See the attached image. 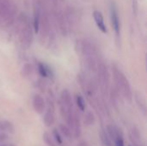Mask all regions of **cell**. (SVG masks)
Returning a JSON list of instances; mask_svg holds the SVG:
<instances>
[{
  "mask_svg": "<svg viewBox=\"0 0 147 146\" xmlns=\"http://www.w3.org/2000/svg\"><path fill=\"white\" fill-rule=\"evenodd\" d=\"M135 101H136V103H137V105H138L140 110L141 111V113H142L145 116H146V98H145V96H143V94L140 93V92H136V93H135Z\"/></svg>",
  "mask_w": 147,
  "mask_h": 146,
  "instance_id": "9c48e42d",
  "label": "cell"
},
{
  "mask_svg": "<svg viewBox=\"0 0 147 146\" xmlns=\"http://www.w3.org/2000/svg\"><path fill=\"white\" fill-rule=\"evenodd\" d=\"M120 129L121 128H119V127H117L115 126H113V125H110V124L107 125V126H106V131L107 132L106 133L109 135V137L111 139L112 141H114L115 139V138H116Z\"/></svg>",
  "mask_w": 147,
  "mask_h": 146,
  "instance_id": "5bb4252c",
  "label": "cell"
},
{
  "mask_svg": "<svg viewBox=\"0 0 147 146\" xmlns=\"http://www.w3.org/2000/svg\"><path fill=\"white\" fill-rule=\"evenodd\" d=\"M16 14V7L8 0H0V17L7 23L13 21Z\"/></svg>",
  "mask_w": 147,
  "mask_h": 146,
  "instance_id": "7a4b0ae2",
  "label": "cell"
},
{
  "mask_svg": "<svg viewBox=\"0 0 147 146\" xmlns=\"http://www.w3.org/2000/svg\"><path fill=\"white\" fill-rule=\"evenodd\" d=\"M59 132L61 134V136H63L65 139H66L68 140H71L73 138V135H72L71 129L69 128L68 126H65V124H59Z\"/></svg>",
  "mask_w": 147,
  "mask_h": 146,
  "instance_id": "4fadbf2b",
  "label": "cell"
},
{
  "mask_svg": "<svg viewBox=\"0 0 147 146\" xmlns=\"http://www.w3.org/2000/svg\"><path fill=\"white\" fill-rule=\"evenodd\" d=\"M99 135H100V139H101V142L102 144V146H114L113 141L109 137V135L107 134L106 131L102 130L100 132V134Z\"/></svg>",
  "mask_w": 147,
  "mask_h": 146,
  "instance_id": "9a60e30c",
  "label": "cell"
},
{
  "mask_svg": "<svg viewBox=\"0 0 147 146\" xmlns=\"http://www.w3.org/2000/svg\"><path fill=\"white\" fill-rule=\"evenodd\" d=\"M130 139L132 144H143V139L140 130L136 126H133L130 133Z\"/></svg>",
  "mask_w": 147,
  "mask_h": 146,
  "instance_id": "7c38bea8",
  "label": "cell"
},
{
  "mask_svg": "<svg viewBox=\"0 0 147 146\" xmlns=\"http://www.w3.org/2000/svg\"><path fill=\"white\" fill-rule=\"evenodd\" d=\"M8 146H16V145H8Z\"/></svg>",
  "mask_w": 147,
  "mask_h": 146,
  "instance_id": "484cf974",
  "label": "cell"
},
{
  "mask_svg": "<svg viewBox=\"0 0 147 146\" xmlns=\"http://www.w3.org/2000/svg\"><path fill=\"white\" fill-rule=\"evenodd\" d=\"M31 70H32V67L29 64H26L24 65V66L22 67V74L25 77H28L31 74Z\"/></svg>",
  "mask_w": 147,
  "mask_h": 146,
  "instance_id": "7402d4cb",
  "label": "cell"
},
{
  "mask_svg": "<svg viewBox=\"0 0 147 146\" xmlns=\"http://www.w3.org/2000/svg\"><path fill=\"white\" fill-rule=\"evenodd\" d=\"M96 123V119L91 111H88L84 116V124L86 126H93Z\"/></svg>",
  "mask_w": 147,
  "mask_h": 146,
  "instance_id": "e0dca14e",
  "label": "cell"
},
{
  "mask_svg": "<svg viewBox=\"0 0 147 146\" xmlns=\"http://www.w3.org/2000/svg\"><path fill=\"white\" fill-rule=\"evenodd\" d=\"M114 142H115V146H125L123 132L121 129H120V131H119L115 139L114 140Z\"/></svg>",
  "mask_w": 147,
  "mask_h": 146,
  "instance_id": "ffe728a7",
  "label": "cell"
},
{
  "mask_svg": "<svg viewBox=\"0 0 147 146\" xmlns=\"http://www.w3.org/2000/svg\"><path fill=\"white\" fill-rule=\"evenodd\" d=\"M78 146H91L88 142H86V141H84V140H81L79 143H78Z\"/></svg>",
  "mask_w": 147,
  "mask_h": 146,
  "instance_id": "d4e9b609",
  "label": "cell"
},
{
  "mask_svg": "<svg viewBox=\"0 0 147 146\" xmlns=\"http://www.w3.org/2000/svg\"><path fill=\"white\" fill-rule=\"evenodd\" d=\"M110 17H111V24L114 28V30L117 36L120 35V28H121V24H120V19H119V15H118V11L115 5V3H111L110 5Z\"/></svg>",
  "mask_w": 147,
  "mask_h": 146,
  "instance_id": "277c9868",
  "label": "cell"
},
{
  "mask_svg": "<svg viewBox=\"0 0 147 146\" xmlns=\"http://www.w3.org/2000/svg\"><path fill=\"white\" fill-rule=\"evenodd\" d=\"M76 103L80 111L84 112L85 110V102H84V99L83 98V96H81L80 95L76 96Z\"/></svg>",
  "mask_w": 147,
  "mask_h": 146,
  "instance_id": "44dd1931",
  "label": "cell"
},
{
  "mask_svg": "<svg viewBox=\"0 0 147 146\" xmlns=\"http://www.w3.org/2000/svg\"><path fill=\"white\" fill-rule=\"evenodd\" d=\"M52 134L53 136V139L55 141V143L59 145H63V139H62V136L61 134L59 133V130L57 128H53V132H52Z\"/></svg>",
  "mask_w": 147,
  "mask_h": 146,
  "instance_id": "d6986e66",
  "label": "cell"
},
{
  "mask_svg": "<svg viewBox=\"0 0 147 146\" xmlns=\"http://www.w3.org/2000/svg\"><path fill=\"white\" fill-rule=\"evenodd\" d=\"M0 131L9 133V134H14L15 133V126L9 120H0Z\"/></svg>",
  "mask_w": 147,
  "mask_h": 146,
  "instance_id": "8fae6325",
  "label": "cell"
},
{
  "mask_svg": "<svg viewBox=\"0 0 147 146\" xmlns=\"http://www.w3.org/2000/svg\"><path fill=\"white\" fill-rule=\"evenodd\" d=\"M71 129L73 130V135L75 138H78L81 135V122L79 119V115L78 113H74V117H73V123H72V127Z\"/></svg>",
  "mask_w": 147,
  "mask_h": 146,
  "instance_id": "30bf717a",
  "label": "cell"
},
{
  "mask_svg": "<svg viewBox=\"0 0 147 146\" xmlns=\"http://www.w3.org/2000/svg\"><path fill=\"white\" fill-rule=\"evenodd\" d=\"M59 103L62 104L65 108H66L67 109H71L73 108L72 107V100H71V96L70 92L67 89H63V91L61 92V96H60V101Z\"/></svg>",
  "mask_w": 147,
  "mask_h": 146,
  "instance_id": "52a82bcc",
  "label": "cell"
},
{
  "mask_svg": "<svg viewBox=\"0 0 147 146\" xmlns=\"http://www.w3.org/2000/svg\"><path fill=\"white\" fill-rule=\"evenodd\" d=\"M7 138H8L7 133H3V132L0 131V143L4 142V141L7 139Z\"/></svg>",
  "mask_w": 147,
  "mask_h": 146,
  "instance_id": "603a6c76",
  "label": "cell"
},
{
  "mask_svg": "<svg viewBox=\"0 0 147 146\" xmlns=\"http://www.w3.org/2000/svg\"><path fill=\"white\" fill-rule=\"evenodd\" d=\"M93 16H94V19L96 21V23L98 27V28L104 34H106L108 32V29H107V27L104 23V19H103V16H102V14L98 11V10H95L93 12Z\"/></svg>",
  "mask_w": 147,
  "mask_h": 146,
  "instance_id": "ba28073f",
  "label": "cell"
},
{
  "mask_svg": "<svg viewBox=\"0 0 147 146\" xmlns=\"http://www.w3.org/2000/svg\"><path fill=\"white\" fill-rule=\"evenodd\" d=\"M55 122V113H54V106L52 100H48V108L44 115V123L46 126L51 127Z\"/></svg>",
  "mask_w": 147,
  "mask_h": 146,
  "instance_id": "5b68a950",
  "label": "cell"
},
{
  "mask_svg": "<svg viewBox=\"0 0 147 146\" xmlns=\"http://www.w3.org/2000/svg\"><path fill=\"white\" fill-rule=\"evenodd\" d=\"M38 71H39L40 75L43 77H47L49 76V74L51 73V71H49V68L41 63L38 64Z\"/></svg>",
  "mask_w": 147,
  "mask_h": 146,
  "instance_id": "ac0fdd59",
  "label": "cell"
},
{
  "mask_svg": "<svg viewBox=\"0 0 147 146\" xmlns=\"http://www.w3.org/2000/svg\"><path fill=\"white\" fill-rule=\"evenodd\" d=\"M33 108H34V111L39 114H42L44 113L46 104H45V101H44L43 97L40 95H35L34 96Z\"/></svg>",
  "mask_w": 147,
  "mask_h": 146,
  "instance_id": "8992f818",
  "label": "cell"
},
{
  "mask_svg": "<svg viewBox=\"0 0 147 146\" xmlns=\"http://www.w3.org/2000/svg\"><path fill=\"white\" fill-rule=\"evenodd\" d=\"M23 25L22 26L21 32H20V40L21 43L26 46L28 47L32 41V28L29 25L28 21H23Z\"/></svg>",
  "mask_w": 147,
  "mask_h": 146,
  "instance_id": "3957f363",
  "label": "cell"
},
{
  "mask_svg": "<svg viewBox=\"0 0 147 146\" xmlns=\"http://www.w3.org/2000/svg\"><path fill=\"white\" fill-rule=\"evenodd\" d=\"M113 71H114V77H115V80L118 90L123 95V96L129 102H131L133 99V94H132V90H131V87H130L128 80L127 79L125 75L121 72V71H120L118 67L114 66Z\"/></svg>",
  "mask_w": 147,
  "mask_h": 146,
  "instance_id": "6da1fadb",
  "label": "cell"
},
{
  "mask_svg": "<svg viewBox=\"0 0 147 146\" xmlns=\"http://www.w3.org/2000/svg\"><path fill=\"white\" fill-rule=\"evenodd\" d=\"M133 9L134 11V14L137 15V12H138V2H137V0H133Z\"/></svg>",
  "mask_w": 147,
  "mask_h": 146,
  "instance_id": "cb8c5ba5",
  "label": "cell"
},
{
  "mask_svg": "<svg viewBox=\"0 0 147 146\" xmlns=\"http://www.w3.org/2000/svg\"><path fill=\"white\" fill-rule=\"evenodd\" d=\"M42 139H43L44 143H45L47 146H58V145L55 143L54 139L51 137L50 133H47V132H45V133H43Z\"/></svg>",
  "mask_w": 147,
  "mask_h": 146,
  "instance_id": "2e32d148",
  "label": "cell"
}]
</instances>
